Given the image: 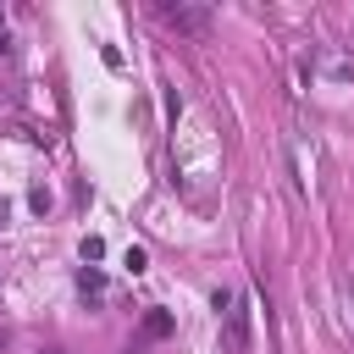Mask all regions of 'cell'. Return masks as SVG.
Instances as JSON below:
<instances>
[{
	"mask_svg": "<svg viewBox=\"0 0 354 354\" xmlns=\"http://www.w3.org/2000/svg\"><path fill=\"white\" fill-rule=\"evenodd\" d=\"M160 22L177 28V33H188V39H205L210 33V11L205 6H160Z\"/></svg>",
	"mask_w": 354,
	"mask_h": 354,
	"instance_id": "1",
	"label": "cell"
},
{
	"mask_svg": "<svg viewBox=\"0 0 354 354\" xmlns=\"http://www.w3.org/2000/svg\"><path fill=\"white\" fill-rule=\"evenodd\" d=\"M0 50H6V33H0Z\"/></svg>",
	"mask_w": 354,
	"mask_h": 354,
	"instance_id": "5",
	"label": "cell"
},
{
	"mask_svg": "<svg viewBox=\"0 0 354 354\" xmlns=\"http://www.w3.org/2000/svg\"><path fill=\"white\" fill-rule=\"evenodd\" d=\"M348 310H354V282H348Z\"/></svg>",
	"mask_w": 354,
	"mask_h": 354,
	"instance_id": "4",
	"label": "cell"
},
{
	"mask_svg": "<svg viewBox=\"0 0 354 354\" xmlns=\"http://www.w3.org/2000/svg\"><path fill=\"white\" fill-rule=\"evenodd\" d=\"M249 348V310L243 299H227V354H243Z\"/></svg>",
	"mask_w": 354,
	"mask_h": 354,
	"instance_id": "2",
	"label": "cell"
},
{
	"mask_svg": "<svg viewBox=\"0 0 354 354\" xmlns=\"http://www.w3.org/2000/svg\"><path fill=\"white\" fill-rule=\"evenodd\" d=\"M144 332H155V337H166V332H171V315H160V310H155V315L144 321Z\"/></svg>",
	"mask_w": 354,
	"mask_h": 354,
	"instance_id": "3",
	"label": "cell"
}]
</instances>
